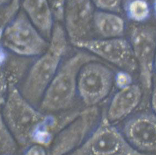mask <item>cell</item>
<instances>
[{"instance_id": "22", "label": "cell", "mask_w": 156, "mask_h": 155, "mask_svg": "<svg viewBox=\"0 0 156 155\" xmlns=\"http://www.w3.org/2000/svg\"><path fill=\"white\" fill-rule=\"evenodd\" d=\"M151 105L154 114L156 115V76L153 78L152 88L151 90Z\"/></svg>"}, {"instance_id": "14", "label": "cell", "mask_w": 156, "mask_h": 155, "mask_svg": "<svg viewBox=\"0 0 156 155\" xmlns=\"http://www.w3.org/2000/svg\"><path fill=\"white\" fill-rule=\"evenodd\" d=\"M93 24L98 33L105 39L120 37L125 30V22L123 18L107 12H95Z\"/></svg>"}, {"instance_id": "25", "label": "cell", "mask_w": 156, "mask_h": 155, "mask_svg": "<svg viewBox=\"0 0 156 155\" xmlns=\"http://www.w3.org/2000/svg\"><path fill=\"white\" fill-rule=\"evenodd\" d=\"M154 71L156 72V53L155 56V60H154Z\"/></svg>"}, {"instance_id": "17", "label": "cell", "mask_w": 156, "mask_h": 155, "mask_svg": "<svg viewBox=\"0 0 156 155\" xmlns=\"http://www.w3.org/2000/svg\"><path fill=\"white\" fill-rule=\"evenodd\" d=\"M5 64L0 67V106L3 105L11 87L8 74L5 68Z\"/></svg>"}, {"instance_id": "1", "label": "cell", "mask_w": 156, "mask_h": 155, "mask_svg": "<svg viewBox=\"0 0 156 155\" xmlns=\"http://www.w3.org/2000/svg\"><path fill=\"white\" fill-rule=\"evenodd\" d=\"M1 114L18 145L27 149L36 144L48 147L66 126L65 117L46 114L37 109L23 96L17 86L9 89Z\"/></svg>"}, {"instance_id": "4", "label": "cell", "mask_w": 156, "mask_h": 155, "mask_svg": "<svg viewBox=\"0 0 156 155\" xmlns=\"http://www.w3.org/2000/svg\"><path fill=\"white\" fill-rule=\"evenodd\" d=\"M1 43L14 55L33 58L48 49L49 42L31 22L24 12H19L3 31Z\"/></svg>"}, {"instance_id": "6", "label": "cell", "mask_w": 156, "mask_h": 155, "mask_svg": "<svg viewBox=\"0 0 156 155\" xmlns=\"http://www.w3.org/2000/svg\"><path fill=\"white\" fill-rule=\"evenodd\" d=\"M100 117L97 107H87L80 111L71 122L57 133L48 155H68L83 144L92 133Z\"/></svg>"}, {"instance_id": "3", "label": "cell", "mask_w": 156, "mask_h": 155, "mask_svg": "<svg viewBox=\"0 0 156 155\" xmlns=\"http://www.w3.org/2000/svg\"><path fill=\"white\" fill-rule=\"evenodd\" d=\"M97 57L80 52L61 64L46 89L39 104V110L52 114L69 108L75 101L78 76L81 68L90 61H97Z\"/></svg>"}, {"instance_id": "7", "label": "cell", "mask_w": 156, "mask_h": 155, "mask_svg": "<svg viewBox=\"0 0 156 155\" xmlns=\"http://www.w3.org/2000/svg\"><path fill=\"white\" fill-rule=\"evenodd\" d=\"M111 70L97 61L81 68L78 76L77 91L87 107L96 106L108 95L114 83Z\"/></svg>"}, {"instance_id": "16", "label": "cell", "mask_w": 156, "mask_h": 155, "mask_svg": "<svg viewBox=\"0 0 156 155\" xmlns=\"http://www.w3.org/2000/svg\"><path fill=\"white\" fill-rule=\"evenodd\" d=\"M126 11L127 16L132 21L142 22L150 17L151 7L146 0H131L127 5Z\"/></svg>"}, {"instance_id": "21", "label": "cell", "mask_w": 156, "mask_h": 155, "mask_svg": "<svg viewBox=\"0 0 156 155\" xmlns=\"http://www.w3.org/2000/svg\"><path fill=\"white\" fill-rule=\"evenodd\" d=\"M46 148L39 144H33L26 149L24 155H48Z\"/></svg>"}, {"instance_id": "10", "label": "cell", "mask_w": 156, "mask_h": 155, "mask_svg": "<svg viewBox=\"0 0 156 155\" xmlns=\"http://www.w3.org/2000/svg\"><path fill=\"white\" fill-rule=\"evenodd\" d=\"M126 139L132 146L143 151H156V115L144 112L129 119L124 127Z\"/></svg>"}, {"instance_id": "13", "label": "cell", "mask_w": 156, "mask_h": 155, "mask_svg": "<svg viewBox=\"0 0 156 155\" xmlns=\"http://www.w3.org/2000/svg\"><path fill=\"white\" fill-rule=\"evenodd\" d=\"M24 12L45 38L50 39L53 16L48 0H21Z\"/></svg>"}, {"instance_id": "11", "label": "cell", "mask_w": 156, "mask_h": 155, "mask_svg": "<svg viewBox=\"0 0 156 155\" xmlns=\"http://www.w3.org/2000/svg\"><path fill=\"white\" fill-rule=\"evenodd\" d=\"M94 9L90 0H67L64 18L71 42L84 40L93 24Z\"/></svg>"}, {"instance_id": "20", "label": "cell", "mask_w": 156, "mask_h": 155, "mask_svg": "<svg viewBox=\"0 0 156 155\" xmlns=\"http://www.w3.org/2000/svg\"><path fill=\"white\" fill-rule=\"evenodd\" d=\"M95 5L105 11H117L122 0H92Z\"/></svg>"}, {"instance_id": "9", "label": "cell", "mask_w": 156, "mask_h": 155, "mask_svg": "<svg viewBox=\"0 0 156 155\" xmlns=\"http://www.w3.org/2000/svg\"><path fill=\"white\" fill-rule=\"evenodd\" d=\"M101 58L128 72L136 69V61L131 44L126 39L117 37L102 40H83L72 42Z\"/></svg>"}, {"instance_id": "23", "label": "cell", "mask_w": 156, "mask_h": 155, "mask_svg": "<svg viewBox=\"0 0 156 155\" xmlns=\"http://www.w3.org/2000/svg\"><path fill=\"white\" fill-rule=\"evenodd\" d=\"M12 0H0V9L7 6L11 2Z\"/></svg>"}, {"instance_id": "8", "label": "cell", "mask_w": 156, "mask_h": 155, "mask_svg": "<svg viewBox=\"0 0 156 155\" xmlns=\"http://www.w3.org/2000/svg\"><path fill=\"white\" fill-rule=\"evenodd\" d=\"M130 44L139 67L143 90L151 91L156 53V29L149 25L134 26L130 33Z\"/></svg>"}, {"instance_id": "15", "label": "cell", "mask_w": 156, "mask_h": 155, "mask_svg": "<svg viewBox=\"0 0 156 155\" xmlns=\"http://www.w3.org/2000/svg\"><path fill=\"white\" fill-rule=\"evenodd\" d=\"M18 146L0 112V155H15Z\"/></svg>"}, {"instance_id": "18", "label": "cell", "mask_w": 156, "mask_h": 155, "mask_svg": "<svg viewBox=\"0 0 156 155\" xmlns=\"http://www.w3.org/2000/svg\"><path fill=\"white\" fill-rule=\"evenodd\" d=\"M53 18L58 20L64 19V11L67 0H48Z\"/></svg>"}, {"instance_id": "2", "label": "cell", "mask_w": 156, "mask_h": 155, "mask_svg": "<svg viewBox=\"0 0 156 155\" xmlns=\"http://www.w3.org/2000/svg\"><path fill=\"white\" fill-rule=\"evenodd\" d=\"M48 49L32 63L18 88L23 96L36 107L61 65L67 51L66 33L62 26L54 25Z\"/></svg>"}, {"instance_id": "5", "label": "cell", "mask_w": 156, "mask_h": 155, "mask_svg": "<svg viewBox=\"0 0 156 155\" xmlns=\"http://www.w3.org/2000/svg\"><path fill=\"white\" fill-rule=\"evenodd\" d=\"M68 155H150L139 152L103 115L87 140Z\"/></svg>"}, {"instance_id": "19", "label": "cell", "mask_w": 156, "mask_h": 155, "mask_svg": "<svg viewBox=\"0 0 156 155\" xmlns=\"http://www.w3.org/2000/svg\"><path fill=\"white\" fill-rule=\"evenodd\" d=\"M114 82L119 89L124 88L133 84V78L130 73L124 70L114 76Z\"/></svg>"}, {"instance_id": "12", "label": "cell", "mask_w": 156, "mask_h": 155, "mask_svg": "<svg viewBox=\"0 0 156 155\" xmlns=\"http://www.w3.org/2000/svg\"><path fill=\"white\" fill-rule=\"evenodd\" d=\"M141 87L132 84L114 94L109 106L106 117L110 122L123 119L134 111L142 98Z\"/></svg>"}, {"instance_id": "24", "label": "cell", "mask_w": 156, "mask_h": 155, "mask_svg": "<svg viewBox=\"0 0 156 155\" xmlns=\"http://www.w3.org/2000/svg\"><path fill=\"white\" fill-rule=\"evenodd\" d=\"M153 7L154 11L156 14V0H154V1H153Z\"/></svg>"}]
</instances>
